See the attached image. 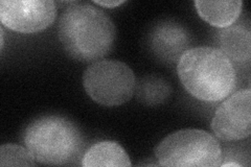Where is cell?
Wrapping results in <instances>:
<instances>
[{
    "label": "cell",
    "instance_id": "cell-1",
    "mask_svg": "<svg viewBox=\"0 0 251 167\" xmlns=\"http://www.w3.org/2000/svg\"><path fill=\"white\" fill-rule=\"evenodd\" d=\"M116 30L111 18L91 4L67 6L62 13L58 36L70 58L84 63L98 62L111 52Z\"/></svg>",
    "mask_w": 251,
    "mask_h": 167
},
{
    "label": "cell",
    "instance_id": "cell-2",
    "mask_svg": "<svg viewBox=\"0 0 251 167\" xmlns=\"http://www.w3.org/2000/svg\"><path fill=\"white\" fill-rule=\"evenodd\" d=\"M177 72L186 91L204 102L214 103L228 97L238 83L232 62L214 47L186 50L178 61Z\"/></svg>",
    "mask_w": 251,
    "mask_h": 167
},
{
    "label": "cell",
    "instance_id": "cell-3",
    "mask_svg": "<svg viewBox=\"0 0 251 167\" xmlns=\"http://www.w3.org/2000/svg\"><path fill=\"white\" fill-rule=\"evenodd\" d=\"M23 144L38 163L72 165L82 161L83 134L75 122L59 115H46L31 121L22 134Z\"/></svg>",
    "mask_w": 251,
    "mask_h": 167
},
{
    "label": "cell",
    "instance_id": "cell-4",
    "mask_svg": "<svg viewBox=\"0 0 251 167\" xmlns=\"http://www.w3.org/2000/svg\"><path fill=\"white\" fill-rule=\"evenodd\" d=\"M160 166L218 167L223 160L218 140L206 131L184 129L170 134L155 148Z\"/></svg>",
    "mask_w": 251,
    "mask_h": 167
},
{
    "label": "cell",
    "instance_id": "cell-5",
    "mask_svg": "<svg viewBox=\"0 0 251 167\" xmlns=\"http://www.w3.org/2000/svg\"><path fill=\"white\" fill-rule=\"evenodd\" d=\"M83 86L88 96L100 106L116 107L128 102L136 89V77L123 62H94L83 74Z\"/></svg>",
    "mask_w": 251,
    "mask_h": 167
},
{
    "label": "cell",
    "instance_id": "cell-6",
    "mask_svg": "<svg viewBox=\"0 0 251 167\" xmlns=\"http://www.w3.org/2000/svg\"><path fill=\"white\" fill-rule=\"evenodd\" d=\"M57 7L52 0H2L0 20L2 25L17 33L35 34L56 20Z\"/></svg>",
    "mask_w": 251,
    "mask_h": 167
},
{
    "label": "cell",
    "instance_id": "cell-7",
    "mask_svg": "<svg viewBox=\"0 0 251 167\" xmlns=\"http://www.w3.org/2000/svg\"><path fill=\"white\" fill-rule=\"evenodd\" d=\"M225 99L215 112L211 130L223 141L248 138L251 134V90H239Z\"/></svg>",
    "mask_w": 251,
    "mask_h": 167
},
{
    "label": "cell",
    "instance_id": "cell-8",
    "mask_svg": "<svg viewBox=\"0 0 251 167\" xmlns=\"http://www.w3.org/2000/svg\"><path fill=\"white\" fill-rule=\"evenodd\" d=\"M147 42L157 59L166 63H175L188 50L191 35L180 23L164 20L151 28Z\"/></svg>",
    "mask_w": 251,
    "mask_h": 167
},
{
    "label": "cell",
    "instance_id": "cell-9",
    "mask_svg": "<svg viewBox=\"0 0 251 167\" xmlns=\"http://www.w3.org/2000/svg\"><path fill=\"white\" fill-rule=\"evenodd\" d=\"M219 48L231 62L245 64L251 59V30L249 25L238 23L217 33Z\"/></svg>",
    "mask_w": 251,
    "mask_h": 167
},
{
    "label": "cell",
    "instance_id": "cell-10",
    "mask_svg": "<svg viewBox=\"0 0 251 167\" xmlns=\"http://www.w3.org/2000/svg\"><path fill=\"white\" fill-rule=\"evenodd\" d=\"M81 165L85 167H130L132 164L129 155L119 142L103 140L94 143L86 150Z\"/></svg>",
    "mask_w": 251,
    "mask_h": 167
},
{
    "label": "cell",
    "instance_id": "cell-11",
    "mask_svg": "<svg viewBox=\"0 0 251 167\" xmlns=\"http://www.w3.org/2000/svg\"><path fill=\"white\" fill-rule=\"evenodd\" d=\"M196 10L200 18L208 24L218 28H226L233 25L242 13L243 2L241 0L231 1H195Z\"/></svg>",
    "mask_w": 251,
    "mask_h": 167
},
{
    "label": "cell",
    "instance_id": "cell-12",
    "mask_svg": "<svg viewBox=\"0 0 251 167\" xmlns=\"http://www.w3.org/2000/svg\"><path fill=\"white\" fill-rule=\"evenodd\" d=\"M137 100L146 106H156L169 99L172 94L171 85L156 75L144 77L136 86Z\"/></svg>",
    "mask_w": 251,
    "mask_h": 167
},
{
    "label": "cell",
    "instance_id": "cell-13",
    "mask_svg": "<svg viewBox=\"0 0 251 167\" xmlns=\"http://www.w3.org/2000/svg\"><path fill=\"white\" fill-rule=\"evenodd\" d=\"M35 159L26 147L7 143L0 147V166H35Z\"/></svg>",
    "mask_w": 251,
    "mask_h": 167
},
{
    "label": "cell",
    "instance_id": "cell-14",
    "mask_svg": "<svg viewBox=\"0 0 251 167\" xmlns=\"http://www.w3.org/2000/svg\"><path fill=\"white\" fill-rule=\"evenodd\" d=\"M94 3L103 7H107V9H113V7H117L125 3V0H107V1H99V0H96Z\"/></svg>",
    "mask_w": 251,
    "mask_h": 167
},
{
    "label": "cell",
    "instance_id": "cell-15",
    "mask_svg": "<svg viewBox=\"0 0 251 167\" xmlns=\"http://www.w3.org/2000/svg\"><path fill=\"white\" fill-rule=\"evenodd\" d=\"M220 166H222V167L238 166V167H240V166H242V164H241V163H238V162H235V161H232V162H225V163H221V165H220Z\"/></svg>",
    "mask_w": 251,
    "mask_h": 167
},
{
    "label": "cell",
    "instance_id": "cell-16",
    "mask_svg": "<svg viewBox=\"0 0 251 167\" xmlns=\"http://www.w3.org/2000/svg\"><path fill=\"white\" fill-rule=\"evenodd\" d=\"M0 36H1V42H0V46H1V49H3V45H4V33H3V28H0Z\"/></svg>",
    "mask_w": 251,
    "mask_h": 167
}]
</instances>
